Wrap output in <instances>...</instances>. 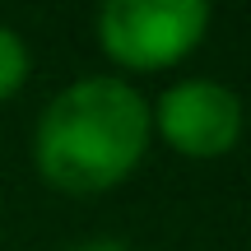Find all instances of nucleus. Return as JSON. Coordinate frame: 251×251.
I'll list each match as a JSON object with an SVG mask.
<instances>
[{
  "label": "nucleus",
  "instance_id": "f03ea898",
  "mask_svg": "<svg viewBox=\"0 0 251 251\" xmlns=\"http://www.w3.org/2000/svg\"><path fill=\"white\" fill-rule=\"evenodd\" d=\"M214 9L200 0H107L93 19L98 47L126 75H158L181 65L205 42Z\"/></svg>",
  "mask_w": 251,
  "mask_h": 251
},
{
  "label": "nucleus",
  "instance_id": "39448f33",
  "mask_svg": "<svg viewBox=\"0 0 251 251\" xmlns=\"http://www.w3.org/2000/svg\"><path fill=\"white\" fill-rule=\"evenodd\" d=\"M75 251H135V247L121 242V237H89V242H79Z\"/></svg>",
  "mask_w": 251,
  "mask_h": 251
},
{
  "label": "nucleus",
  "instance_id": "7ed1b4c3",
  "mask_svg": "<svg viewBox=\"0 0 251 251\" xmlns=\"http://www.w3.org/2000/svg\"><path fill=\"white\" fill-rule=\"evenodd\" d=\"M149 130L177 158L191 163L228 158L247 130L242 93L228 89L224 79H205V75L177 79L149 102Z\"/></svg>",
  "mask_w": 251,
  "mask_h": 251
},
{
  "label": "nucleus",
  "instance_id": "f257e3e1",
  "mask_svg": "<svg viewBox=\"0 0 251 251\" xmlns=\"http://www.w3.org/2000/svg\"><path fill=\"white\" fill-rule=\"evenodd\" d=\"M149 98L121 75L65 84L33 126V168L61 196H102L149 153Z\"/></svg>",
  "mask_w": 251,
  "mask_h": 251
},
{
  "label": "nucleus",
  "instance_id": "20e7f679",
  "mask_svg": "<svg viewBox=\"0 0 251 251\" xmlns=\"http://www.w3.org/2000/svg\"><path fill=\"white\" fill-rule=\"evenodd\" d=\"M33 75V51L9 24H0V102H9Z\"/></svg>",
  "mask_w": 251,
  "mask_h": 251
}]
</instances>
